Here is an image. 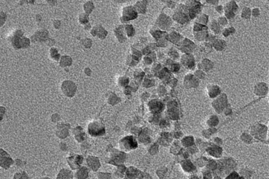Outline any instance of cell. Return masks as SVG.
Segmentation results:
<instances>
[{"instance_id": "cell-1", "label": "cell", "mask_w": 269, "mask_h": 179, "mask_svg": "<svg viewBox=\"0 0 269 179\" xmlns=\"http://www.w3.org/2000/svg\"><path fill=\"white\" fill-rule=\"evenodd\" d=\"M238 9V5L234 0L226 2L223 7L225 17L228 20L232 19L235 17Z\"/></svg>"}, {"instance_id": "cell-2", "label": "cell", "mask_w": 269, "mask_h": 179, "mask_svg": "<svg viewBox=\"0 0 269 179\" xmlns=\"http://www.w3.org/2000/svg\"><path fill=\"white\" fill-rule=\"evenodd\" d=\"M188 9L187 8L186 9L185 7L182 6L181 7H179V9H178L173 15V19L181 24H184L185 23L187 22L188 20L187 14L186 13Z\"/></svg>"}, {"instance_id": "cell-3", "label": "cell", "mask_w": 269, "mask_h": 179, "mask_svg": "<svg viewBox=\"0 0 269 179\" xmlns=\"http://www.w3.org/2000/svg\"><path fill=\"white\" fill-rule=\"evenodd\" d=\"M12 44L16 48H25L29 46V40L25 37H21V34H18L12 39Z\"/></svg>"}, {"instance_id": "cell-4", "label": "cell", "mask_w": 269, "mask_h": 179, "mask_svg": "<svg viewBox=\"0 0 269 179\" xmlns=\"http://www.w3.org/2000/svg\"><path fill=\"white\" fill-rule=\"evenodd\" d=\"M228 106V99L226 95L223 94L213 103V106L218 112H220Z\"/></svg>"}, {"instance_id": "cell-5", "label": "cell", "mask_w": 269, "mask_h": 179, "mask_svg": "<svg viewBox=\"0 0 269 179\" xmlns=\"http://www.w3.org/2000/svg\"><path fill=\"white\" fill-rule=\"evenodd\" d=\"M88 131L89 133L93 136H98L103 134L104 129L101 124L98 122H93L91 123L88 126Z\"/></svg>"}, {"instance_id": "cell-6", "label": "cell", "mask_w": 269, "mask_h": 179, "mask_svg": "<svg viewBox=\"0 0 269 179\" xmlns=\"http://www.w3.org/2000/svg\"><path fill=\"white\" fill-rule=\"evenodd\" d=\"M137 16V12L135 8L132 7H127L123 9V18L125 21H129L136 19Z\"/></svg>"}, {"instance_id": "cell-7", "label": "cell", "mask_w": 269, "mask_h": 179, "mask_svg": "<svg viewBox=\"0 0 269 179\" xmlns=\"http://www.w3.org/2000/svg\"><path fill=\"white\" fill-rule=\"evenodd\" d=\"M269 91V88L267 84L263 82L258 83L255 85L254 88V93L255 95L259 96L267 95Z\"/></svg>"}, {"instance_id": "cell-8", "label": "cell", "mask_w": 269, "mask_h": 179, "mask_svg": "<svg viewBox=\"0 0 269 179\" xmlns=\"http://www.w3.org/2000/svg\"><path fill=\"white\" fill-rule=\"evenodd\" d=\"M187 9H188L189 15L191 18H194L199 13L201 10L200 3L196 1H190Z\"/></svg>"}, {"instance_id": "cell-9", "label": "cell", "mask_w": 269, "mask_h": 179, "mask_svg": "<svg viewBox=\"0 0 269 179\" xmlns=\"http://www.w3.org/2000/svg\"><path fill=\"white\" fill-rule=\"evenodd\" d=\"M157 25L161 29H166L171 25L172 21L168 16L162 14L157 19Z\"/></svg>"}, {"instance_id": "cell-10", "label": "cell", "mask_w": 269, "mask_h": 179, "mask_svg": "<svg viewBox=\"0 0 269 179\" xmlns=\"http://www.w3.org/2000/svg\"><path fill=\"white\" fill-rule=\"evenodd\" d=\"M76 86L73 82L70 81H65L62 85V90L65 95L67 96H72L75 91Z\"/></svg>"}, {"instance_id": "cell-11", "label": "cell", "mask_w": 269, "mask_h": 179, "mask_svg": "<svg viewBox=\"0 0 269 179\" xmlns=\"http://www.w3.org/2000/svg\"><path fill=\"white\" fill-rule=\"evenodd\" d=\"M181 62L185 67L188 68H191L195 65L194 57L190 54H185L182 56Z\"/></svg>"}, {"instance_id": "cell-12", "label": "cell", "mask_w": 269, "mask_h": 179, "mask_svg": "<svg viewBox=\"0 0 269 179\" xmlns=\"http://www.w3.org/2000/svg\"><path fill=\"white\" fill-rule=\"evenodd\" d=\"M212 45L216 50L220 52L224 50L226 47V43L225 40L216 38L212 44Z\"/></svg>"}, {"instance_id": "cell-13", "label": "cell", "mask_w": 269, "mask_h": 179, "mask_svg": "<svg viewBox=\"0 0 269 179\" xmlns=\"http://www.w3.org/2000/svg\"><path fill=\"white\" fill-rule=\"evenodd\" d=\"M194 47L195 45L194 43H192V41H190V40L186 39L182 42L181 50H182V52L188 53L189 52H192Z\"/></svg>"}, {"instance_id": "cell-14", "label": "cell", "mask_w": 269, "mask_h": 179, "mask_svg": "<svg viewBox=\"0 0 269 179\" xmlns=\"http://www.w3.org/2000/svg\"><path fill=\"white\" fill-rule=\"evenodd\" d=\"M252 16V10L250 7H245L242 9L241 17L245 20H250Z\"/></svg>"}, {"instance_id": "cell-15", "label": "cell", "mask_w": 269, "mask_h": 179, "mask_svg": "<svg viewBox=\"0 0 269 179\" xmlns=\"http://www.w3.org/2000/svg\"><path fill=\"white\" fill-rule=\"evenodd\" d=\"M213 65H214L213 63L211 62V60L205 59L202 61V63L200 64V68L203 69L205 72H208L213 69Z\"/></svg>"}, {"instance_id": "cell-16", "label": "cell", "mask_w": 269, "mask_h": 179, "mask_svg": "<svg viewBox=\"0 0 269 179\" xmlns=\"http://www.w3.org/2000/svg\"><path fill=\"white\" fill-rule=\"evenodd\" d=\"M210 28L211 31L216 34H218L221 32V27L216 20H213L210 24Z\"/></svg>"}, {"instance_id": "cell-17", "label": "cell", "mask_w": 269, "mask_h": 179, "mask_svg": "<svg viewBox=\"0 0 269 179\" xmlns=\"http://www.w3.org/2000/svg\"><path fill=\"white\" fill-rule=\"evenodd\" d=\"M124 31L125 30H123V27L122 26H119V28H117L115 30V34L119 41H123L125 40Z\"/></svg>"}, {"instance_id": "cell-18", "label": "cell", "mask_w": 269, "mask_h": 179, "mask_svg": "<svg viewBox=\"0 0 269 179\" xmlns=\"http://www.w3.org/2000/svg\"><path fill=\"white\" fill-rule=\"evenodd\" d=\"M180 37H180L179 34L178 33H176L175 32H173L169 36H168V40H170V41H172L175 44H178L179 43Z\"/></svg>"}, {"instance_id": "cell-19", "label": "cell", "mask_w": 269, "mask_h": 179, "mask_svg": "<svg viewBox=\"0 0 269 179\" xmlns=\"http://www.w3.org/2000/svg\"><path fill=\"white\" fill-rule=\"evenodd\" d=\"M236 32V29H235L234 27H229V28H226L223 29L222 35L225 37H227L229 36L233 35L235 34Z\"/></svg>"}, {"instance_id": "cell-20", "label": "cell", "mask_w": 269, "mask_h": 179, "mask_svg": "<svg viewBox=\"0 0 269 179\" xmlns=\"http://www.w3.org/2000/svg\"><path fill=\"white\" fill-rule=\"evenodd\" d=\"M220 93V90L219 87L216 85L212 86L209 90V95L212 98L217 96V95L219 94Z\"/></svg>"}, {"instance_id": "cell-21", "label": "cell", "mask_w": 269, "mask_h": 179, "mask_svg": "<svg viewBox=\"0 0 269 179\" xmlns=\"http://www.w3.org/2000/svg\"><path fill=\"white\" fill-rule=\"evenodd\" d=\"M146 1H141L140 2H137V3L136 4L135 7V9H136V10L138 11L139 13H144L145 11V8H146Z\"/></svg>"}, {"instance_id": "cell-22", "label": "cell", "mask_w": 269, "mask_h": 179, "mask_svg": "<svg viewBox=\"0 0 269 179\" xmlns=\"http://www.w3.org/2000/svg\"><path fill=\"white\" fill-rule=\"evenodd\" d=\"M217 22L220 27L226 26L228 23V19L225 16H220L219 17Z\"/></svg>"}, {"instance_id": "cell-23", "label": "cell", "mask_w": 269, "mask_h": 179, "mask_svg": "<svg viewBox=\"0 0 269 179\" xmlns=\"http://www.w3.org/2000/svg\"><path fill=\"white\" fill-rule=\"evenodd\" d=\"M126 33H127V35L128 36H133L134 34V30L132 25H127L125 27Z\"/></svg>"}, {"instance_id": "cell-24", "label": "cell", "mask_w": 269, "mask_h": 179, "mask_svg": "<svg viewBox=\"0 0 269 179\" xmlns=\"http://www.w3.org/2000/svg\"><path fill=\"white\" fill-rule=\"evenodd\" d=\"M208 21V16L206 14H202L198 19L199 22L201 23L202 25L207 24Z\"/></svg>"}, {"instance_id": "cell-25", "label": "cell", "mask_w": 269, "mask_h": 179, "mask_svg": "<svg viewBox=\"0 0 269 179\" xmlns=\"http://www.w3.org/2000/svg\"><path fill=\"white\" fill-rule=\"evenodd\" d=\"M260 10L259 8L255 7L252 10V16L254 17H259L260 15Z\"/></svg>"}, {"instance_id": "cell-26", "label": "cell", "mask_w": 269, "mask_h": 179, "mask_svg": "<svg viewBox=\"0 0 269 179\" xmlns=\"http://www.w3.org/2000/svg\"><path fill=\"white\" fill-rule=\"evenodd\" d=\"M86 174H87V173H86V170L83 169V170L79 171V172L78 173V174H77L78 178L79 179H84L86 177Z\"/></svg>"}, {"instance_id": "cell-27", "label": "cell", "mask_w": 269, "mask_h": 179, "mask_svg": "<svg viewBox=\"0 0 269 179\" xmlns=\"http://www.w3.org/2000/svg\"><path fill=\"white\" fill-rule=\"evenodd\" d=\"M226 179H240V177L237 174V173H233Z\"/></svg>"}, {"instance_id": "cell-28", "label": "cell", "mask_w": 269, "mask_h": 179, "mask_svg": "<svg viewBox=\"0 0 269 179\" xmlns=\"http://www.w3.org/2000/svg\"><path fill=\"white\" fill-rule=\"evenodd\" d=\"M216 10L217 11V12H218L219 13H220V14H222L223 12H224V11H223V7H222V5L217 6L216 7Z\"/></svg>"}, {"instance_id": "cell-29", "label": "cell", "mask_w": 269, "mask_h": 179, "mask_svg": "<svg viewBox=\"0 0 269 179\" xmlns=\"http://www.w3.org/2000/svg\"><path fill=\"white\" fill-rule=\"evenodd\" d=\"M173 55V56H172V58L173 59H177L178 57V54L176 52H175V51H173V52H170V53L169 54V55Z\"/></svg>"}, {"instance_id": "cell-30", "label": "cell", "mask_w": 269, "mask_h": 179, "mask_svg": "<svg viewBox=\"0 0 269 179\" xmlns=\"http://www.w3.org/2000/svg\"></svg>"}]
</instances>
